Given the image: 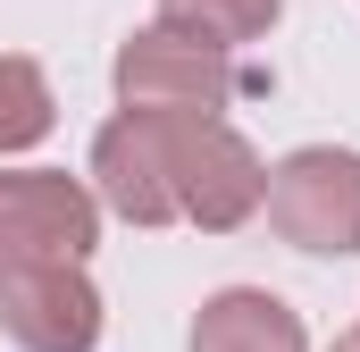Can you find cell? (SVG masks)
I'll return each instance as SVG.
<instances>
[{"instance_id":"3957f363","label":"cell","mask_w":360,"mask_h":352,"mask_svg":"<svg viewBox=\"0 0 360 352\" xmlns=\"http://www.w3.org/2000/svg\"><path fill=\"white\" fill-rule=\"evenodd\" d=\"M344 352H360V336H352V344H344Z\"/></svg>"},{"instance_id":"6da1fadb","label":"cell","mask_w":360,"mask_h":352,"mask_svg":"<svg viewBox=\"0 0 360 352\" xmlns=\"http://www.w3.org/2000/svg\"><path fill=\"white\" fill-rule=\"evenodd\" d=\"M201 352H293V319L260 294H226L201 319Z\"/></svg>"},{"instance_id":"7a4b0ae2","label":"cell","mask_w":360,"mask_h":352,"mask_svg":"<svg viewBox=\"0 0 360 352\" xmlns=\"http://www.w3.org/2000/svg\"><path fill=\"white\" fill-rule=\"evenodd\" d=\"M25 134H42V92L25 68H0V143H25Z\"/></svg>"}]
</instances>
